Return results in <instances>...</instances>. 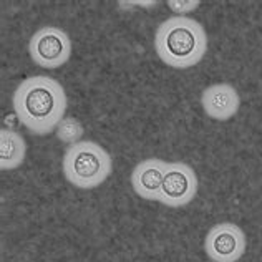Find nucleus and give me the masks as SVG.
I'll return each mask as SVG.
<instances>
[{"label":"nucleus","mask_w":262,"mask_h":262,"mask_svg":"<svg viewBox=\"0 0 262 262\" xmlns=\"http://www.w3.org/2000/svg\"><path fill=\"white\" fill-rule=\"evenodd\" d=\"M13 112L32 135L43 136L65 118L68 98L60 81L50 77L25 78L13 93Z\"/></svg>","instance_id":"1"},{"label":"nucleus","mask_w":262,"mask_h":262,"mask_svg":"<svg viewBox=\"0 0 262 262\" xmlns=\"http://www.w3.org/2000/svg\"><path fill=\"white\" fill-rule=\"evenodd\" d=\"M155 50L164 65L186 70L201 63L208 53V33L191 17H169L158 27Z\"/></svg>","instance_id":"2"},{"label":"nucleus","mask_w":262,"mask_h":262,"mask_svg":"<svg viewBox=\"0 0 262 262\" xmlns=\"http://www.w3.org/2000/svg\"><path fill=\"white\" fill-rule=\"evenodd\" d=\"M61 169L67 181L78 189L98 188L113 173V160L95 141H80L65 151Z\"/></svg>","instance_id":"3"},{"label":"nucleus","mask_w":262,"mask_h":262,"mask_svg":"<svg viewBox=\"0 0 262 262\" xmlns=\"http://www.w3.org/2000/svg\"><path fill=\"white\" fill-rule=\"evenodd\" d=\"M29 53L35 65L47 70H55L70 60L72 40L68 33L58 27H43L32 35Z\"/></svg>","instance_id":"4"},{"label":"nucleus","mask_w":262,"mask_h":262,"mask_svg":"<svg viewBox=\"0 0 262 262\" xmlns=\"http://www.w3.org/2000/svg\"><path fill=\"white\" fill-rule=\"evenodd\" d=\"M199 181L189 164L181 161L168 163L166 174H164L160 203L168 208H184L194 201L198 194Z\"/></svg>","instance_id":"5"},{"label":"nucleus","mask_w":262,"mask_h":262,"mask_svg":"<svg viewBox=\"0 0 262 262\" xmlns=\"http://www.w3.org/2000/svg\"><path fill=\"white\" fill-rule=\"evenodd\" d=\"M247 239L237 224L223 223L211 227L204 241V251L212 262H237L244 256Z\"/></svg>","instance_id":"6"},{"label":"nucleus","mask_w":262,"mask_h":262,"mask_svg":"<svg viewBox=\"0 0 262 262\" xmlns=\"http://www.w3.org/2000/svg\"><path fill=\"white\" fill-rule=\"evenodd\" d=\"M168 163L158 158H149L138 163L131 173V186L141 199L148 201H160L161 188L166 174Z\"/></svg>","instance_id":"7"},{"label":"nucleus","mask_w":262,"mask_h":262,"mask_svg":"<svg viewBox=\"0 0 262 262\" xmlns=\"http://www.w3.org/2000/svg\"><path fill=\"white\" fill-rule=\"evenodd\" d=\"M201 105L204 113L212 120L226 121L237 113L241 106V98L237 90L232 85L217 83L211 85L201 95Z\"/></svg>","instance_id":"8"},{"label":"nucleus","mask_w":262,"mask_h":262,"mask_svg":"<svg viewBox=\"0 0 262 262\" xmlns=\"http://www.w3.org/2000/svg\"><path fill=\"white\" fill-rule=\"evenodd\" d=\"M27 156V144L17 131L0 129V169L12 171L24 164Z\"/></svg>","instance_id":"9"},{"label":"nucleus","mask_w":262,"mask_h":262,"mask_svg":"<svg viewBox=\"0 0 262 262\" xmlns=\"http://www.w3.org/2000/svg\"><path fill=\"white\" fill-rule=\"evenodd\" d=\"M55 131H57V138L63 143L77 144L80 141H83L85 128L77 118H72V116H65Z\"/></svg>","instance_id":"10"},{"label":"nucleus","mask_w":262,"mask_h":262,"mask_svg":"<svg viewBox=\"0 0 262 262\" xmlns=\"http://www.w3.org/2000/svg\"><path fill=\"white\" fill-rule=\"evenodd\" d=\"M168 5L171 7V10L183 17V13L194 10L199 5V2L198 0H181V2H179V0H168Z\"/></svg>","instance_id":"11"}]
</instances>
